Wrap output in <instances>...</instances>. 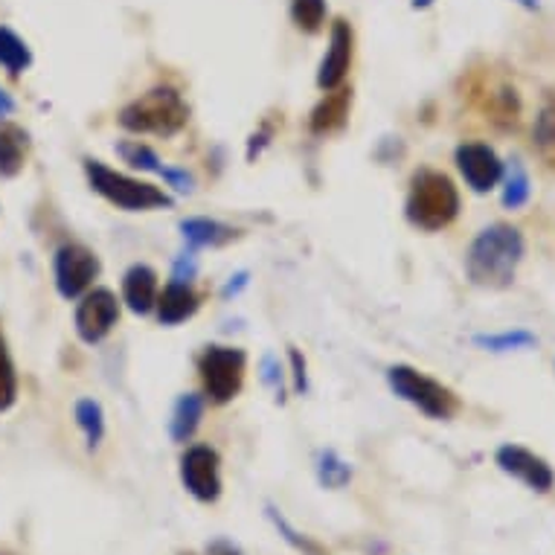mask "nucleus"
<instances>
[{
	"instance_id": "obj_1",
	"label": "nucleus",
	"mask_w": 555,
	"mask_h": 555,
	"mask_svg": "<svg viewBox=\"0 0 555 555\" xmlns=\"http://www.w3.org/2000/svg\"><path fill=\"white\" fill-rule=\"evenodd\" d=\"M520 256H524V238L509 224H492L474 238L465 271L474 285L482 288H506L515 280Z\"/></svg>"
},
{
	"instance_id": "obj_2",
	"label": "nucleus",
	"mask_w": 555,
	"mask_h": 555,
	"mask_svg": "<svg viewBox=\"0 0 555 555\" xmlns=\"http://www.w3.org/2000/svg\"><path fill=\"white\" fill-rule=\"evenodd\" d=\"M408 221L420 230H442L456 219L460 212V192L451 183V178L434 169H422L413 175L408 192Z\"/></svg>"
},
{
	"instance_id": "obj_3",
	"label": "nucleus",
	"mask_w": 555,
	"mask_h": 555,
	"mask_svg": "<svg viewBox=\"0 0 555 555\" xmlns=\"http://www.w3.org/2000/svg\"><path fill=\"white\" fill-rule=\"evenodd\" d=\"M119 126L134 134L172 137L190 122V105L175 88H152L119 111Z\"/></svg>"
},
{
	"instance_id": "obj_4",
	"label": "nucleus",
	"mask_w": 555,
	"mask_h": 555,
	"mask_svg": "<svg viewBox=\"0 0 555 555\" xmlns=\"http://www.w3.org/2000/svg\"><path fill=\"white\" fill-rule=\"evenodd\" d=\"M85 175H88L91 190L105 201H111L119 210L143 212L172 207V198L164 190H157L152 183L134 181V178H128V175L117 172V169H111V166H105L102 160H93V157L85 160Z\"/></svg>"
},
{
	"instance_id": "obj_5",
	"label": "nucleus",
	"mask_w": 555,
	"mask_h": 555,
	"mask_svg": "<svg viewBox=\"0 0 555 555\" xmlns=\"http://www.w3.org/2000/svg\"><path fill=\"white\" fill-rule=\"evenodd\" d=\"M387 382H390L392 392L399 399L410 401L413 408H420L430 420H451L460 410V399L448 390L446 384H439L437 378L413 370V366H390L387 370Z\"/></svg>"
},
{
	"instance_id": "obj_6",
	"label": "nucleus",
	"mask_w": 555,
	"mask_h": 555,
	"mask_svg": "<svg viewBox=\"0 0 555 555\" xmlns=\"http://www.w3.org/2000/svg\"><path fill=\"white\" fill-rule=\"evenodd\" d=\"M247 356L236 346H207L198 358V373L204 392L216 404H228L236 399L245 384Z\"/></svg>"
},
{
	"instance_id": "obj_7",
	"label": "nucleus",
	"mask_w": 555,
	"mask_h": 555,
	"mask_svg": "<svg viewBox=\"0 0 555 555\" xmlns=\"http://www.w3.org/2000/svg\"><path fill=\"white\" fill-rule=\"evenodd\" d=\"M55 288L64 300H76L82 297L91 283L100 273V259L88 250L85 245H62L55 250L53 259Z\"/></svg>"
},
{
	"instance_id": "obj_8",
	"label": "nucleus",
	"mask_w": 555,
	"mask_h": 555,
	"mask_svg": "<svg viewBox=\"0 0 555 555\" xmlns=\"http://www.w3.org/2000/svg\"><path fill=\"white\" fill-rule=\"evenodd\" d=\"M181 480L186 492L201 503H212L221 498V460L216 448L192 446L181 456Z\"/></svg>"
},
{
	"instance_id": "obj_9",
	"label": "nucleus",
	"mask_w": 555,
	"mask_h": 555,
	"mask_svg": "<svg viewBox=\"0 0 555 555\" xmlns=\"http://www.w3.org/2000/svg\"><path fill=\"white\" fill-rule=\"evenodd\" d=\"M119 320L117 294L108 288H93L82 294V302L76 309V332L85 344H100L111 335V328Z\"/></svg>"
},
{
	"instance_id": "obj_10",
	"label": "nucleus",
	"mask_w": 555,
	"mask_h": 555,
	"mask_svg": "<svg viewBox=\"0 0 555 555\" xmlns=\"http://www.w3.org/2000/svg\"><path fill=\"white\" fill-rule=\"evenodd\" d=\"M352 64V27L344 18L332 24V36H328V50L323 55L318 70V85L323 91H337L344 85L346 74Z\"/></svg>"
},
{
	"instance_id": "obj_11",
	"label": "nucleus",
	"mask_w": 555,
	"mask_h": 555,
	"mask_svg": "<svg viewBox=\"0 0 555 555\" xmlns=\"http://www.w3.org/2000/svg\"><path fill=\"white\" fill-rule=\"evenodd\" d=\"M456 166L474 192L494 190L503 178V164L494 155V149L482 143H465L456 149Z\"/></svg>"
},
{
	"instance_id": "obj_12",
	"label": "nucleus",
	"mask_w": 555,
	"mask_h": 555,
	"mask_svg": "<svg viewBox=\"0 0 555 555\" xmlns=\"http://www.w3.org/2000/svg\"><path fill=\"white\" fill-rule=\"evenodd\" d=\"M498 465H501L506 474H512V477H518L520 482H527L529 489H535V492H550V489H553V468H550L541 456L527 451V448L503 446L501 451H498Z\"/></svg>"
},
{
	"instance_id": "obj_13",
	"label": "nucleus",
	"mask_w": 555,
	"mask_h": 555,
	"mask_svg": "<svg viewBox=\"0 0 555 555\" xmlns=\"http://www.w3.org/2000/svg\"><path fill=\"white\" fill-rule=\"evenodd\" d=\"M122 300L134 314H149L157 306V273L149 264H131L122 276Z\"/></svg>"
},
{
	"instance_id": "obj_14",
	"label": "nucleus",
	"mask_w": 555,
	"mask_h": 555,
	"mask_svg": "<svg viewBox=\"0 0 555 555\" xmlns=\"http://www.w3.org/2000/svg\"><path fill=\"white\" fill-rule=\"evenodd\" d=\"M198 294L192 292L190 283H169L164 294H157V320L160 326H178L198 311Z\"/></svg>"
},
{
	"instance_id": "obj_15",
	"label": "nucleus",
	"mask_w": 555,
	"mask_h": 555,
	"mask_svg": "<svg viewBox=\"0 0 555 555\" xmlns=\"http://www.w3.org/2000/svg\"><path fill=\"white\" fill-rule=\"evenodd\" d=\"M349 105H352V91H346V88L328 91L318 108L311 111V131H314V134L340 131V128L346 126V117H349Z\"/></svg>"
},
{
	"instance_id": "obj_16",
	"label": "nucleus",
	"mask_w": 555,
	"mask_h": 555,
	"mask_svg": "<svg viewBox=\"0 0 555 555\" xmlns=\"http://www.w3.org/2000/svg\"><path fill=\"white\" fill-rule=\"evenodd\" d=\"M477 105L486 114V119H492L498 126H515L518 122V93L509 85H492L486 91L477 93Z\"/></svg>"
},
{
	"instance_id": "obj_17",
	"label": "nucleus",
	"mask_w": 555,
	"mask_h": 555,
	"mask_svg": "<svg viewBox=\"0 0 555 555\" xmlns=\"http://www.w3.org/2000/svg\"><path fill=\"white\" fill-rule=\"evenodd\" d=\"M181 233L190 242V247H219L228 245L230 238H236V230L212 219L181 221Z\"/></svg>"
},
{
	"instance_id": "obj_18",
	"label": "nucleus",
	"mask_w": 555,
	"mask_h": 555,
	"mask_svg": "<svg viewBox=\"0 0 555 555\" xmlns=\"http://www.w3.org/2000/svg\"><path fill=\"white\" fill-rule=\"evenodd\" d=\"M27 134L18 126L0 128V178H15L24 169Z\"/></svg>"
},
{
	"instance_id": "obj_19",
	"label": "nucleus",
	"mask_w": 555,
	"mask_h": 555,
	"mask_svg": "<svg viewBox=\"0 0 555 555\" xmlns=\"http://www.w3.org/2000/svg\"><path fill=\"white\" fill-rule=\"evenodd\" d=\"M201 416H204V399L195 392H186L178 399L172 413V439L175 442H186V439L198 430Z\"/></svg>"
},
{
	"instance_id": "obj_20",
	"label": "nucleus",
	"mask_w": 555,
	"mask_h": 555,
	"mask_svg": "<svg viewBox=\"0 0 555 555\" xmlns=\"http://www.w3.org/2000/svg\"><path fill=\"white\" fill-rule=\"evenodd\" d=\"M0 64L10 70L12 76H18L21 70H27L29 64H33L29 47L24 44L10 27H0Z\"/></svg>"
},
{
	"instance_id": "obj_21",
	"label": "nucleus",
	"mask_w": 555,
	"mask_h": 555,
	"mask_svg": "<svg viewBox=\"0 0 555 555\" xmlns=\"http://www.w3.org/2000/svg\"><path fill=\"white\" fill-rule=\"evenodd\" d=\"M76 425L82 428L88 448H96L105 437V416H102L100 401L79 399L76 401Z\"/></svg>"
},
{
	"instance_id": "obj_22",
	"label": "nucleus",
	"mask_w": 555,
	"mask_h": 555,
	"mask_svg": "<svg viewBox=\"0 0 555 555\" xmlns=\"http://www.w3.org/2000/svg\"><path fill=\"white\" fill-rule=\"evenodd\" d=\"M535 149L546 166L555 169V96L546 102L535 119Z\"/></svg>"
},
{
	"instance_id": "obj_23",
	"label": "nucleus",
	"mask_w": 555,
	"mask_h": 555,
	"mask_svg": "<svg viewBox=\"0 0 555 555\" xmlns=\"http://www.w3.org/2000/svg\"><path fill=\"white\" fill-rule=\"evenodd\" d=\"M15 399H18V375H15V364H12L10 349L0 332V413H7Z\"/></svg>"
},
{
	"instance_id": "obj_24",
	"label": "nucleus",
	"mask_w": 555,
	"mask_h": 555,
	"mask_svg": "<svg viewBox=\"0 0 555 555\" xmlns=\"http://www.w3.org/2000/svg\"><path fill=\"white\" fill-rule=\"evenodd\" d=\"M529 201V178L524 172V166L518 160H512L509 169H506V178H503V204L509 210H518Z\"/></svg>"
},
{
	"instance_id": "obj_25",
	"label": "nucleus",
	"mask_w": 555,
	"mask_h": 555,
	"mask_svg": "<svg viewBox=\"0 0 555 555\" xmlns=\"http://www.w3.org/2000/svg\"><path fill=\"white\" fill-rule=\"evenodd\" d=\"M292 18L302 33H320L326 21V0H292Z\"/></svg>"
},
{
	"instance_id": "obj_26",
	"label": "nucleus",
	"mask_w": 555,
	"mask_h": 555,
	"mask_svg": "<svg viewBox=\"0 0 555 555\" xmlns=\"http://www.w3.org/2000/svg\"><path fill=\"white\" fill-rule=\"evenodd\" d=\"M117 152L126 157V164H131L134 169H143V172H157V175L164 172L160 157H157L155 152L146 146V143H140V140H134V143H122Z\"/></svg>"
},
{
	"instance_id": "obj_27",
	"label": "nucleus",
	"mask_w": 555,
	"mask_h": 555,
	"mask_svg": "<svg viewBox=\"0 0 555 555\" xmlns=\"http://www.w3.org/2000/svg\"><path fill=\"white\" fill-rule=\"evenodd\" d=\"M349 477H352L349 465H346L344 460H337V454L326 451V454L320 456V482H323V486H328V489H340Z\"/></svg>"
},
{
	"instance_id": "obj_28",
	"label": "nucleus",
	"mask_w": 555,
	"mask_h": 555,
	"mask_svg": "<svg viewBox=\"0 0 555 555\" xmlns=\"http://www.w3.org/2000/svg\"><path fill=\"white\" fill-rule=\"evenodd\" d=\"M477 344L492 349V352H506V349H520V346H532L535 344V335L529 332H503V335H489V337H477Z\"/></svg>"
},
{
	"instance_id": "obj_29",
	"label": "nucleus",
	"mask_w": 555,
	"mask_h": 555,
	"mask_svg": "<svg viewBox=\"0 0 555 555\" xmlns=\"http://www.w3.org/2000/svg\"><path fill=\"white\" fill-rule=\"evenodd\" d=\"M271 518L276 520V527H280V532H285V538H288V541H292V544L297 546V550H302V553H306V555H326V553H323V550H320L318 544H314V541L297 535V532H294V529L288 527V524H285L283 518H280V515H273V512H271Z\"/></svg>"
},
{
	"instance_id": "obj_30",
	"label": "nucleus",
	"mask_w": 555,
	"mask_h": 555,
	"mask_svg": "<svg viewBox=\"0 0 555 555\" xmlns=\"http://www.w3.org/2000/svg\"><path fill=\"white\" fill-rule=\"evenodd\" d=\"M195 271H198V262H195V247H190V250H183V254L178 256L172 280L175 283H190L192 276H195Z\"/></svg>"
},
{
	"instance_id": "obj_31",
	"label": "nucleus",
	"mask_w": 555,
	"mask_h": 555,
	"mask_svg": "<svg viewBox=\"0 0 555 555\" xmlns=\"http://www.w3.org/2000/svg\"><path fill=\"white\" fill-rule=\"evenodd\" d=\"M262 382L271 387L273 392H283V366L273 356L262 358Z\"/></svg>"
},
{
	"instance_id": "obj_32",
	"label": "nucleus",
	"mask_w": 555,
	"mask_h": 555,
	"mask_svg": "<svg viewBox=\"0 0 555 555\" xmlns=\"http://www.w3.org/2000/svg\"><path fill=\"white\" fill-rule=\"evenodd\" d=\"M292 370H294V390L297 392H306V358L297 352V349H292Z\"/></svg>"
},
{
	"instance_id": "obj_33",
	"label": "nucleus",
	"mask_w": 555,
	"mask_h": 555,
	"mask_svg": "<svg viewBox=\"0 0 555 555\" xmlns=\"http://www.w3.org/2000/svg\"><path fill=\"white\" fill-rule=\"evenodd\" d=\"M160 175H164L166 181L172 183L178 192H192V178L186 172H181V169H166L164 166V172Z\"/></svg>"
},
{
	"instance_id": "obj_34",
	"label": "nucleus",
	"mask_w": 555,
	"mask_h": 555,
	"mask_svg": "<svg viewBox=\"0 0 555 555\" xmlns=\"http://www.w3.org/2000/svg\"><path fill=\"white\" fill-rule=\"evenodd\" d=\"M247 285V273H236L233 280H230L228 285H224V297H230V294H238L242 288Z\"/></svg>"
},
{
	"instance_id": "obj_35",
	"label": "nucleus",
	"mask_w": 555,
	"mask_h": 555,
	"mask_svg": "<svg viewBox=\"0 0 555 555\" xmlns=\"http://www.w3.org/2000/svg\"><path fill=\"white\" fill-rule=\"evenodd\" d=\"M207 555H238V550L233 544H228V541H216V544H210Z\"/></svg>"
},
{
	"instance_id": "obj_36",
	"label": "nucleus",
	"mask_w": 555,
	"mask_h": 555,
	"mask_svg": "<svg viewBox=\"0 0 555 555\" xmlns=\"http://www.w3.org/2000/svg\"><path fill=\"white\" fill-rule=\"evenodd\" d=\"M12 111H15V102H12V96L3 88H0V119L10 117Z\"/></svg>"
},
{
	"instance_id": "obj_37",
	"label": "nucleus",
	"mask_w": 555,
	"mask_h": 555,
	"mask_svg": "<svg viewBox=\"0 0 555 555\" xmlns=\"http://www.w3.org/2000/svg\"><path fill=\"white\" fill-rule=\"evenodd\" d=\"M520 7H527V10H538V0H518Z\"/></svg>"
},
{
	"instance_id": "obj_38",
	"label": "nucleus",
	"mask_w": 555,
	"mask_h": 555,
	"mask_svg": "<svg viewBox=\"0 0 555 555\" xmlns=\"http://www.w3.org/2000/svg\"><path fill=\"white\" fill-rule=\"evenodd\" d=\"M430 3H434V0H413V7H416V10H425V7H430Z\"/></svg>"
}]
</instances>
